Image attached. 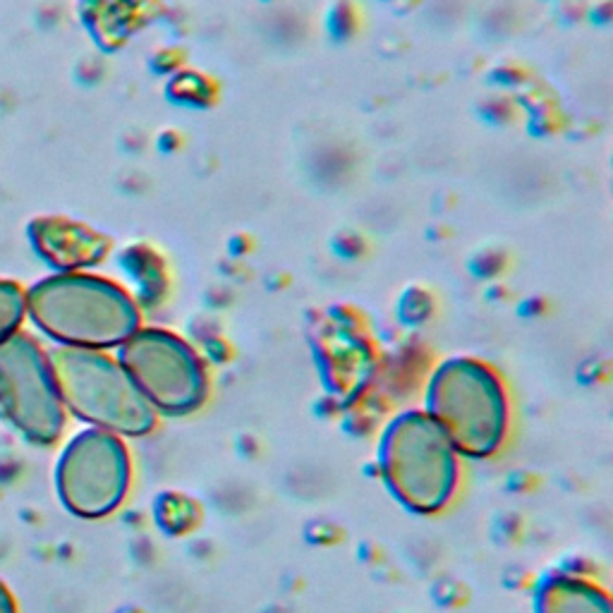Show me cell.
Masks as SVG:
<instances>
[{
    "label": "cell",
    "instance_id": "3957f363",
    "mask_svg": "<svg viewBox=\"0 0 613 613\" xmlns=\"http://www.w3.org/2000/svg\"><path fill=\"white\" fill-rule=\"evenodd\" d=\"M53 379L60 401L84 422L118 437H147L159 425V413L132 383L118 359L84 351H56Z\"/></svg>",
    "mask_w": 613,
    "mask_h": 613
},
{
    "label": "cell",
    "instance_id": "52a82bcc",
    "mask_svg": "<svg viewBox=\"0 0 613 613\" xmlns=\"http://www.w3.org/2000/svg\"><path fill=\"white\" fill-rule=\"evenodd\" d=\"M17 345L20 369L8 371V383H0L3 405L24 434L36 439V443H51L58 439L65 419L53 371L46 367L34 343L17 341Z\"/></svg>",
    "mask_w": 613,
    "mask_h": 613
},
{
    "label": "cell",
    "instance_id": "ba28073f",
    "mask_svg": "<svg viewBox=\"0 0 613 613\" xmlns=\"http://www.w3.org/2000/svg\"><path fill=\"white\" fill-rule=\"evenodd\" d=\"M535 613H613L611 597L594 580L554 573L535 590Z\"/></svg>",
    "mask_w": 613,
    "mask_h": 613
},
{
    "label": "cell",
    "instance_id": "7a4b0ae2",
    "mask_svg": "<svg viewBox=\"0 0 613 613\" xmlns=\"http://www.w3.org/2000/svg\"><path fill=\"white\" fill-rule=\"evenodd\" d=\"M425 413L461 458L487 461L501 451L511 427V401L501 377L479 359L443 363L431 377Z\"/></svg>",
    "mask_w": 613,
    "mask_h": 613
},
{
    "label": "cell",
    "instance_id": "5b68a950",
    "mask_svg": "<svg viewBox=\"0 0 613 613\" xmlns=\"http://www.w3.org/2000/svg\"><path fill=\"white\" fill-rule=\"evenodd\" d=\"M120 365L159 415L185 417L209 399V375L201 359L177 335L147 329L123 343Z\"/></svg>",
    "mask_w": 613,
    "mask_h": 613
},
{
    "label": "cell",
    "instance_id": "8992f818",
    "mask_svg": "<svg viewBox=\"0 0 613 613\" xmlns=\"http://www.w3.org/2000/svg\"><path fill=\"white\" fill-rule=\"evenodd\" d=\"M132 461L125 441L113 431L87 429L72 439L58 467V489L79 518L111 515L125 501Z\"/></svg>",
    "mask_w": 613,
    "mask_h": 613
},
{
    "label": "cell",
    "instance_id": "6da1fadb",
    "mask_svg": "<svg viewBox=\"0 0 613 613\" xmlns=\"http://www.w3.org/2000/svg\"><path fill=\"white\" fill-rule=\"evenodd\" d=\"M379 473L391 496L415 515H437L461 485V455L425 410L393 417L379 441Z\"/></svg>",
    "mask_w": 613,
    "mask_h": 613
},
{
    "label": "cell",
    "instance_id": "277c9868",
    "mask_svg": "<svg viewBox=\"0 0 613 613\" xmlns=\"http://www.w3.org/2000/svg\"><path fill=\"white\" fill-rule=\"evenodd\" d=\"M34 319L58 341L75 347L123 345L139 329L132 299L118 285L99 279H56L32 295Z\"/></svg>",
    "mask_w": 613,
    "mask_h": 613
}]
</instances>
